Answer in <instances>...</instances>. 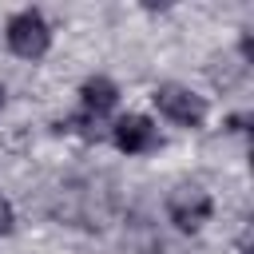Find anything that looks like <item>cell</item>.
<instances>
[{
	"mask_svg": "<svg viewBox=\"0 0 254 254\" xmlns=\"http://www.w3.org/2000/svg\"><path fill=\"white\" fill-rule=\"evenodd\" d=\"M79 95H83V107H87V111H95V115H103V111H111V107H115V99H119V91H115V83H111V79H103V75H95V79H87Z\"/></svg>",
	"mask_w": 254,
	"mask_h": 254,
	"instance_id": "5",
	"label": "cell"
},
{
	"mask_svg": "<svg viewBox=\"0 0 254 254\" xmlns=\"http://www.w3.org/2000/svg\"><path fill=\"white\" fill-rule=\"evenodd\" d=\"M155 107L171 119V123H183V127H198L206 119V99L194 95L190 87L183 83H159L155 87Z\"/></svg>",
	"mask_w": 254,
	"mask_h": 254,
	"instance_id": "2",
	"label": "cell"
},
{
	"mask_svg": "<svg viewBox=\"0 0 254 254\" xmlns=\"http://www.w3.org/2000/svg\"><path fill=\"white\" fill-rule=\"evenodd\" d=\"M8 230H12V202L0 198V234H8Z\"/></svg>",
	"mask_w": 254,
	"mask_h": 254,
	"instance_id": "6",
	"label": "cell"
},
{
	"mask_svg": "<svg viewBox=\"0 0 254 254\" xmlns=\"http://www.w3.org/2000/svg\"><path fill=\"white\" fill-rule=\"evenodd\" d=\"M111 135H115V147L127 151V155H143V151H155L159 147V131L143 115H123Z\"/></svg>",
	"mask_w": 254,
	"mask_h": 254,
	"instance_id": "3",
	"label": "cell"
},
{
	"mask_svg": "<svg viewBox=\"0 0 254 254\" xmlns=\"http://www.w3.org/2000/svg\"><path fill=\"white\" fill-rule=\"evenodd\" d=\"M0 103H4V91H0Z\"/></svg>",
	"mask_w": 254,
	"mask_h": 254,
	"instance_id": "7",
	"label": "cell"
},
{
	"mask_svg": "<svg viewBox=\"0 0 254 254\" xmlns=\"http://www.w3.org/2000/svg\"><path fill=\"white\" fill-rule=\"evenodd\" d=\"M167 210H171V218H175L183 230H194V226L210 214V198H206V190H198V187H175Z\"/></svg>",
	"mask_w": 254,
	"mask_h": 254,
	"instance_id": "4",
	"label": "cell"
},
{
	"mask_svg": "<svg viewBox=\"0 0 254 254\" xmlns=\"http://www.w3.org/2000/svg\"><path fill=\"white\" fill-rule=\"evenodd\" d=\"M48 44H52V32H48V20L40 16V12H16L12 20H8V48L16 52V56H24V60H40L44 52H48Z\"/></svg>",
	"mask_w": 254,
	"mask_h": 254,
	"instance_id": "1",
	"label": "cell"
}]
</instances>
